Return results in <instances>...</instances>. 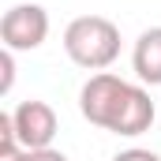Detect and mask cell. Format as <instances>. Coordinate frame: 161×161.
Instances as JSON below:
<instances>
[{"mask_svg": "<svg viewBox=\"0 0 161 161\" xmlns=\"http://www.w3.org/2000/svg\"><path fill=\"white\" fill-rule=\"evenodd\" d=\"M26 161H68L60 150H53V146H45V150H30L26 154Z\"/></svg>", "mask_w": 161, "mask_h": 161, "instance_id": "8", "label": "cell"}, {"mask_svg": "<svg viewBox=\"0 0 161 161\" xmlns=\"http://www.w3.org/2000/svg\"><path fill=\"white\" fill-rule=\"evenodd\" d=\"M79 109L94 127H105V131L127 135V139L150 131V124H154L150 94L135 82L113 75V71H97L86 79V86L79 94Z\"/></svg>", "mask_w": 161, "mask_h": 161, "instance_id": "1", "label": "cell"}, {"mask_svg": "<svg viewBox=\"0 0 161 161\" xmlns=\"http://www.w3.org/2000/svg\"><path fill=\"white\" fill-rule=\"evenodd\" d=\"M11 124H15V139L26 150H45L56 139V113L49 101H19L11 109Z\"/></svg>", "mask_w": 161, "mask_h": 161, "instance_id": "4", "label": "cell"}, {"mask_svg": "<svg viewBox=\"0 0 161 161\" xmlns=\"http://www.w3.org/2000/svg\"><path fill=\"white\" fill-rule=\"evenodd\" d=\"M64 53L86 71H105L120 56V26L105 15H79L64 30Z\"/></svg>", "mask_w": 161, "mask_h": 161, "instance_id": "2", "label": "cell"}, {"mask_svg": "<svg viewBox=\"0 0 161 161\" xmlns=\"http://www.w3.org/2000/svg\"><path fill=\"white\" fill-rule=\"evenodd\" d=\"M0 71H4L0 90L8 94V90H11V82H15V53H11V49H4V53H0Z\"/></svg>", "mask_w": 161, "mask_h": 161, "instance_id": "6", "label": "cell"}, {"mask_svg": "<svg viewBox=\"0 0 161 161\" xmlns=\"http://www.w3.org/2000/svg\"><path fill=\"white\" fill-rule=\"evenodd\" d=\"M131 68H135L139 82L161 86V26H150L139 34L135 53H131Z\"/></svg>", "mask_w": 161, "mask_h": 161, "instance_id": "5", "label": "cell"}, {"mask_svg": "<svg viewBox=\"0 0 161 161\" xmlns=\"http://www.w3.org/2000/svg\"><path fill=\"white\" fill-rule=\"evenodd\" d=\"M113 161H161L154 150H142V146H131V150H120Z\"/></svg>", "mask_w": 161, "mask_h": 161, "instance_id": "7", "label": "cell"}, {"mask_svg": "<svg viewBox=\"0 0 161 161\" xmlns=\"http://www.w3.org/2000/svg\"><path fill=\"white\" fill-rule=\"evenodd\" d=\"M49 38V11L41 4H15L0 19V41L11 53H30Z\"/></svg>", "mask_w": 161, "mask_h": 161, "instance_id": "3", "label": "cell"}]
</instances>
